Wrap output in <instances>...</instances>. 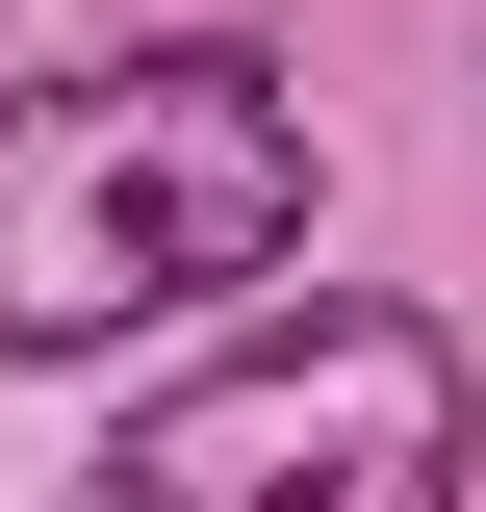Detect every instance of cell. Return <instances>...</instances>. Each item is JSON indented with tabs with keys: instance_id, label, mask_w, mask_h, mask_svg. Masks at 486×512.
Returning a JSON list of instances; mask_svg holds the SVG:
<instances>
[{
	"instance_id": "obj_1",
	"label": "cell",
	"mask_w": 486,
	"mask_h": 512,
	"mask_svg": "<svg viewBox=\"0 0 486 512\" xmlns=\"http://www.w3.org/2000/svg\"><path fill=\"white\" fill-rule=\"evenodd\" d=\"M307 256V103L256 52H103L0 103V359H103Z\"/></svg>"
},
{
	"instance_id": "obj_2",
	"label": "cell",
	"mask_w": 486,
	"mask_h": 512,
	"mask_svg": "<svg viewBox=\"0 0 486 512\" xmlns=\"http://www.w3.org/2000/svg\"><path fill=\"white\" fill-rule=\"evenodd\" d=\"M103 512H461V333L435 308H307L205 359L180 410L103 436Z\"/></svg>"
}]
</instances>
